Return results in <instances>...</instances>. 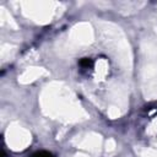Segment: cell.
I'll return each mask as SVG.
<instances>
[{
    "label": "cell",
    "instance_id": "7a4b0ae2",
    "mask_svg": "<svg viewBox=\"0 0 157 157\" xmlns=\"http://www.w3.org/2000/svg\"><path fill=\"white\" fill-rule=\"evenodd\" d=\"M31 157H54L52 153L47 152V151H38L36 153H33Z\"/></svg>",
    "mask_w": 157,
    "mask_h": 157
},
{
    "label": "cell",
    "instance_id": "6da1fadb",
    "mask_svg": "<svg viewBox=\"0 0 157 157\" xmlns=\"http://www.w3.org/2000/svg\"><path fill=\"white\" fill-rule=\"evenodd\" d=\"M92 65H93V61H92L91 59H88V58H83V59L80 60V66H81L82 69L92 67Z\"/></svg>",
    "mask_w": 157,
    "mask_h": 157
}]
</instances>
